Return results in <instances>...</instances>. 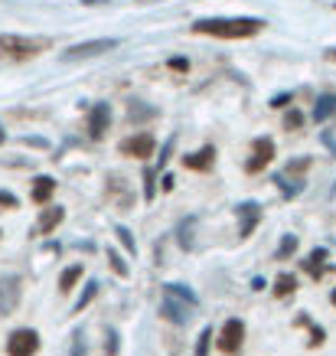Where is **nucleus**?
Segmentation results:
<instances>
[{
  "label": "nucleus",
  "mask_w": 336,
  "mask_h": 356,
  "mask_svg": "<svg viewBox=\"0 0 336 356\" xmlns=\"http://www.w3.org/2000/svg\"><path fill=\"white\" fill-rule=\"evenodd\" d=\"M291 98H294V92H281V95H274V98H271V108H284V105H287Z\"/></svg>",
  "instance_id": "obj_33"
},
{
  "label": "nucleus",
  "mask_w": 336,
  "mask_h": 356,
  "mask_svg": "<svg viewBox=\"0 0 336 356\" xmlns=\"http://www.w3.org/2000/svg\"><path fill=\"white\" fill-rule=\"evenodd\" d=\"M53 46L49 36H20V33H3L0 36V56L3 59H33Z\"/></svg>",
  "instance_id": "obj_3"
},
{
  "label": "nucleus",
  "mask_w": 336,
  "mask_h": 356,
  "mask_svg": "<svg viewBox=\"0 0 336 356\" xmlns=\"http://www.w3.org/2000/svg\"><path fill=\"white\" fill-rule=\"evenodd\" d=\"M304 128V111L301 108H291L284 115V131H301Z\"/></svg>",
  "instance_id": "obj_24"
},
{
  "label": "nucleus",
  "mask_w": 336,
  "mask_h": 356,
  "mask_svg": "<svg viewBox=\"0 0 336 356\" xmlns=\"http://www.w3.org/2000/svg\"><path fill=\"white\" fill-rule=\"evenodd\" d=\"M153 193H157V186H153V170H144V196L153 200Z\"/></svg>",
  "instance_id": "obj_31"
},
{
  "label": "nucleus",
  "mask_w": 336,
  "mask_h": 356,
  "mask_svg": "<svg viewBox=\"0 0 336 356\" xmlns=\"http://www.w3.org/2000/svg\"><path fill=\"white\" fill-rule=\"evenodd\" d=\"M105 255H108V261H111V271H115V275H121V278H128V275H131L128 261L121 259V255H118V252H115V248H108Z\"/></svg>",
  "instance_id": "obj_22"
},
{
  "label": "nucleus",
  "mask_w": 336,
  "mask_h": 356,
  "mask_svg": "<svg viewBox=\"0 0 336 356\" xmlns=\"http://www.w3.org/2000/svg\"><path fill=\"white\" fill-rule=\"evenodd\" d=\"M278 157V151H274V140L271 138H255L251 140V154L249 161H245V173H261L268 163Z\"/></svg>",
  "instance_id": "obj_7"
},
{
  "label": "nucleus",
  "mask_w": 336,
  "mask_h": 356,
  "mask_svg": "<svg viewBox=\"0 0 336 356\" xmlns=\"http://www.w3.org/2000/svg\"><path fill=\"white\" fill-rule=\"evenodd\" d=\"M105 356H118V334L115 330H105Z\"/></svg>",
  "instance_id": "obj_28"
},
{
  "label": "nucleus",
  "mask_w": 336,
  "mask_h": 356,
  "mask_svg": "<svg viewBox=\"0 0 336 356\" xmlns=\"http://www.w3.org/2000/svg\"><path fill=\"white\" fill-rule=\"evenodd\" d=\"M82 353H85V334L76 330V337H72V356H82Z\"/></svg>",
  "instance_id": "obj_32"
},
{
  "label": "nucleus",
  "mask_w": 336,
  "mask_h": 356,
  "mask_svg": "<svg viewBox=\"0 0 336 356\" xmlns=\"http://www.w3.org/2000/svg\"><path fill=\"white\" fill-rule=\"evenodd\" d=\"M53 193H56L53 177H36V180H33V203L36 206H46L49 200H53Z\"/></svg>",
  "instance_id": "obj_15"
},
{
  "label": "nucleus",
  "mask_w": 336,
  "mask_h": 356,
  "mask_svg": "<svg viewBox=\"0 0 336 356\" xmlns=\"http://www.w3.org/2000/svg\"><path fill=\"white\" fill-rule=\"evenodd\" d=\"M330 301H333V307H336V288H333V291H330Z\"/></svg>",
  "instance_id": "obj_37"
},
{
  "label": "nucleus",
  "mask_w": 336,
  "mask_h": 356,
  "mask_svg": "<svg viewBox=\"0 0 336 356\" xmlns=\"http://www.w3.org/2000/svg\"><path fill=\"white\" fill-rule=\"evenodd\" d=\"M78 278H82V265H69V268L59 275V291L69 294V291H72V288L78 284Z\"/></svg>",
  "instance_id": "obj_18"
},
{
  "label": "nucleus",
  "mask_w": 336,
  "mask_h": 356,
  "mask_svg": "<svg viewBox=\"0 0 336 356\" xmlns=\"http://www.w3.org/2000/svg\"><path fill=\"white\" fill-rule=\"evenodd\" d=\"M20 278H13V275H3L0 278V317H7V314L17 311V304H20Z\"/></svg>",
  "instance_id": "obj_9"
},
{
  "label": "nucleus",
  "mask_w": 336,
  "mask_h": 356,
  "mask_svg": "<svg viewBox=\"0 0 336 356\" xmlns=\"http://www.w3.org/2000/svg\"><path fill=\"white\" fill-rule=\"evenodd\" d=\"M193 226H196V219L190 216L176 229V242H180V248H186V252H193Z\"/></svg>",
  "instance_id": "obj_20"
},
{
  "label": "nucleus",
  "mask_w": 336,
  "mask_h": 356,
  "mask_svg": "<svg viewBox=\"0 0 336 356\" xmlns=\"http://www.w3.org/2000/svg\"><path fill=\"white\" fill-rule=\"evenodd\" d=\"M209 343H212V327H206L199 334V343H196V356H209Z\"/></svg>",
  "instance_id": "obj_27"
},
{
  "label": "nucleus",
  "mask_w": 336,
  "mask_h": 356,
  "mask_svg": "<svg viewBox=\"0 0 336 356\" xmlns=\"http://www.w3.org/2000/svg\"><path fill=\"white\" fill-rule=\"evenodd\" d=\"M174 147H176V138H167V144H163L160 154H157V170H163V167H167V161H170Z\"/></svg>",
  "instance_id": "obj_26"
},
{
  "label": "nucleus",
  "mask_w": 336,
  "mask_h": 356,
  "mask_svg": "<svg viewBox=\"0 0 336 356\" xmlns=\"http://www.w3.org/2000/svg\"><path fill=\"white\" fill-rule=\"evenodd\" d=\"M124 157H134V161H147V157H153V151H157V140H153L151 131H137V134H131V138L121 140L118 147Z\"/></svg>",
  "instance_id": "obj_6"
},
{
  "label": "nucleus",
  "mask_w": 336,
  "mask_h": 356,
  "mask_svg": "<svg viewBox=\"0 0 336 356\" xmlns=\"http://www.w3.org/2000/svg\"><path fill=\"white\" fill-rule=\"evenodd\" d=\"M0 206H3V209H20V200L13 193H7V190H0Z\"/></svg>",
  "instance_id": "obj_30"
},
{
  "label": "nucleus",
  "mask_w": 336,
  "mask_h": 356,
  "mask_svg": "<svg viewBox=\"0 0 336 356\" xmlns=\"http://www.w3.org/2000/svg\"><path fill=\"white\" fill-rule=\"evenodd\" d=\"M235 216H239V236L249 238L261 222V206L258 203H239L235 206Z\"/></svg>",
  "instance_id": "obj_10"
},
{
  "label": "nucleus",
  "mask_w": 336,
  "mask_h": 356,
  "mask_svg": "<svg viewBox=\"0 0 336 356\" xmlns=\"http://www.w3.org/2000/svg\"><path fill=\"white\" fill-rule=\"evenodd\" d=\"M40 334L33 327H20L7 337V356H36L40 353Z\"/></svg>",
  "instance_id": "obj_5"
},
{
  "label": "nucleus",
  "mask_w": 336,
  "mask_h": 356,
  "mask_svg": "<svg viewBox=\"0 0 336 356\" xmlns=\"http://www.w3.org/2000/svg\"><path fill=\"white\" fill-rule=\"evenodd\" d=\"M336 111V95L333 92H324V95L317 98V108H314V121H320V124H324L326 118H330V115H333Z\"/></svg>",
  "instance_id": "obj_16"
},
{
  "label": "nucleus",
  "mask_w": 336,
  "mask_h": 356,
  "mask_svg": "<svg viewBox=\"0 0 336 356\" xmlns=\"http://www.w3.org/2000/svg\"><path fill=\"white\" fill-rule=\"evenodd\" d=\"M174 186H176V177H174V173H163V180H160V190H163V193H170Z\"/></svg>",
  "instance_id": "obj_35"
},
{
  "label": "nucleus",
  "mask_w": 336,
  "mask_h": 356,
  "mask_svg": "<svg viewBox=\"0 0 336 356\" xmlns=\"http://www.w3.org/2000/svg\"><path fill=\"white\" fill-rule=\"evenodd\" d=\"M294 252H297V236H284L278 245V261H287Z\"/></svg>",
  "instance_id": "obj_23"
},
{
  "label": "nucleus",
  "mask_w": 336,
  "mask_h": 356,
  "mask_svg": "<svg viewBox=\"0 0 336 356\" xmlns=\"http://www.w3.org/2000/svg\"><path fill=\"white\" fill-rule=\"evenodd\" d=\"M310 170V157H304V161H291L287 167H284V177L291 180V177H301V173Z\"/></svg>",
  "instance_id": "obj_25"
},
{
  "label": "nucleus",
  "mask_w": 336,
  "mask_h": 356,
  "mask_svg": "<svg viewBox=\"0 0 336 356\" xmlns=\"http://www.w3.org/2000/svg\"><path fill=\"white\" fill-rule=\"evenodd\" d=\"M294 324H297V327H307V330H310V346H314V350H317V346H320V343H324V340H326L324 327H317L314 321H310V317H307V314H301V317H297V321H294Z\"/></svg>",
  "instance_id": "obj_19"
},
{
  "label": "nucleus",
  "mask_w": 336,
  "mask_h": 356,
  "mask_svg": "<svg viewBox=\"0 0 336 356\" xmlns=\"http://www.w3.org/2000/svg\"><path fill=\"white\" fill-rule=\"evenodd\" d=\"M115 46H118V40H88V43L69 46L65 59H85V56H101V53H111Z\"/></svg>",
  "instance_id": "obj_11"
},
{
  "label": "nucleus",
  "mask_w": 336,
  "mask_h": 356,
  "mask_svg": "<svg viewBox=\"0 0 336 356\" xmlns=\"http://www.w3.org/2000/svg\"><path fill=\"white\" fill-rule=\"evenodd\" d=\"M196 304H199V298H196L186 284H167V291H163V317L167 321H174V324H190V314L196 311Z\"/></svg>",
  "instance_id": "obj_2"
},
{
  "label": "nucleus",
  "mask_w": 336,
  "mask_h": 356,
  "mask_svg": "<svg viewBox=\"0 0 336 356\" xmlns=\"http://www.w3.org/2000/svg\"><path fill=\"white\" fill-rule=\"evenodd\" d=\"M141 3H153V0H141Z\"/></svg>",
  "instance_id": "obj_39"
},
{
  "label": "nucleus",
  "mask_w": 336,
  "mask_h": 356,
  "mask_svg": "<svg viewBox=\"0 0 336 356\" xmlns=\"http://www.w3.org/2000/svg\"><path fill=\"white\" fill-rule=\"evenodd\" d=\"M98 288H101L98 281H88V284H85V291H82V298L76 301V311H85L88 304L95 301V298H98Z\"/></svg>",
  "instance_id": "obj_21"
},
{
  "label": "nucleus",
  "mask_w": 336,
  "mask_h": 356,
  "mask_svg": "<svg viewBox=\"0 0 336 356\" xmlns=\"http://www.w3.org/2000/svg\"><path fill=\"white\" fill-rule=\"evenodd\" d=\"M268 23L258 17H206V20H196L190 26V33L196 36H212V40H251L258 36Z\"/></svg>",
  "instance_id": "obj_1"
},
{
  "label": "nucleus",
  "mask_w": 336,
  "mask_h": 356,
  "mask_svg": "<svg viewBox=\"0 0 336 356\" xmlns=\"http://www.w3.org/2000/svg\"><path fill=\"white\" fill-rule=\"evenodd\" d=\"M333 7H336V3H333Z\"/></svg>",
  "instance_id": "obj_40"
},
{
  "label": "nucleus",
  "mask_w": 336,
  "mask_h": 356,
  "mask_svg": "<svg viewBox=\"0 0 336 356\" xmlns=\"http://www.w3.org/2000/svg\"><path fill=\"white\" fill-rule=\"evenodd\" d=\"M118 238H121V245L128 248V255H134V252H137V248H134V238H131V232L124 226H118Z\"/></svg>",
  "instance_id": "obj_29"
},
{
  "label": "nucleus",
  "mask_w": 336,
  "mask_h": 356,
  "mask_svg": "<svg viewBox=\"0 0 336 356\" xmlns=\"http://www.w3.org/2000/svg\"><path fill=\"white\" fill-rule=\"evenodd\" d=\"M3 140H7V134H3V131H0V144H3Z\"/></svg>",
  "instance_id": "obj_38"
},
{
  "label": "nucleus",
  "mask_w": 336,
  "mask_h": 356,
  "mask_svg": "<svg viewBox=\"0 0 336 356\" xmlns=\"http://www.w3.org/2000/svg\"><path fill=\"white\" fill-rule=\"evenodd\" d=\"M183 163L190 167V170H199V173H209L212 167H216V147L212 144H206V147H199V151L186 154Z\"/></svg>",
  "instance_id": "obj_12"
},
{
  "label": "nucleus",
  "mask_w": 336,
  "mask_h": 356,
  "mask_svg": "<svg viewBox=\"0 0 336 356\" xmlns=\"http://www.w3.org/2000/svg\"><path fill=\"white\" fill-rule=\"evenodd\" d=\"M326 259H330V252H326V248H314V252H310V259L301 261V265H304V271L310 275V278L320 281L326 275V268H330V265H326Z\"/></svg>",
  "instance_id": "obj_14"
},
{
  "label": "nucleus",
  "mask_w": 336,
  "mask_h": 356,
  "mask_svg": "<svg viewBox=\"0 0 336 356\" xmlns=\"http://www.w3.org/2000/svg\"><path fill=\"white\" fill-rule=\"evenodd\" d=\"M216 346L226 356H239L242 353V346H245V324H242L239 317H232V321H226V324H222Z\"/></svg>",
  "instance_id": "obj_4"
},
{
  "label": "nucleus",
  "mask_w": 336,
  "mask_h": 356,
  "mask_svg": "<svg viewBox=\"0 0 336 356\" xmlns=\"http://www.w3.org/2000/svg\"><path fill=\"white\" fill-rule=\"evenodd\" d=\"M170 69H176V72H186V69H190V63H186V59H170Z\"/></svg>",
  "instance_id": "obj_36"
},
{
  "label": "nucleus",
  "mask_w": 336,
  "mask_h": 356,
  "mask_svg": "<svg viewBox=\"0 0 336 356\" xmlns=\"http://www.w3.org/2000/svg\"><path fill=\"white\" fill-rule=\"evenodd\" d=\"M131 118H134V121H141V118H153V111H151V108L144 111L141 105H131Z\"/></svg>",
  "instance_id": "obj_34"
},
{
  "label": "nucleus",
  "mask_w": 336,
  "mask_h": 356,
  "mask_svg": "<svg viewBox=\"0 0 336 356\" xmlns=\"http://www.w3.org/2000/svg\"><path fill=\"white\" fill-rule=\"evenodd\" d=\"M297 291V275H287V271H284V275H278V281H274V298H291V294Z\"/></svg>",
  "instance_id": "obj_17"
},
{
  "label": "nucleus",
  "mask_w": 336,
  "mask_h": 356,
  "mask_svg": "<svg viewBox=\"0 0 336 356\" xmlns=\"http://www.w3.org/2000/svg\"><path fill=\"white\" fill-rule=\"evenodd\" d=\"M108 128H111V105L95 102V105H92V111H88V138L101 140L105 134H108Z\"/></svg>",
  "instance_id": "obj_8"
},
{
  "label": "nucleus",
  "mask_w": 336,
  "mask_h": 356,
  "mask_svg": "<svg viewBox=\"0 0 336 356\" xmlns=\"http://www.w3.org/2000/svg\"><path fill=\"white\" fill-rule=\"evenodd\" d=\"M62 219H65L62 206H46L43 213H40V219H36V236H49V232H53Z\"/></svg>",
  "instance_id": "obj_13"
}]
</instances>
